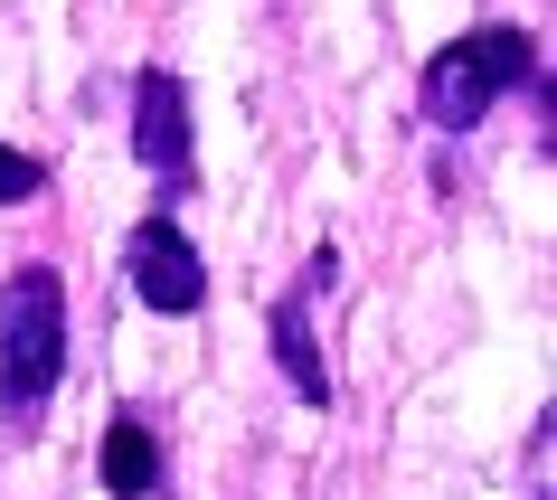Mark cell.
I'll use <instances>...</instances> for the list:
<instances>
[{"mask_svg":"<svg viewBox=\"0 0 557 500\" xmlns=\"http://www.w3.org/2000/svg\"><path fill=\"white\" fill-rule=\"evenodd\" d=\"M500 95L557 104V76L539 66V38L529 29H472V38H454V48H435V66H425V123H435V133H472Z\"/></svg>","mask_w":557,"mask_h":500,"instance_id":"6da1fadb","label":"cell"},{"mask_svg":"<svg viewBox=\"0 0 557 500\" xmlns=\"http://www.w3.org/2000/svg\"><path fill=\"white\" fill-rule=\"evenodd\" d=\"M58 368H66V284L58 265H20L0 293V415H10V435H29Z\"/></svg>","mask_w":557,"mask_h":500,"instance_id":"7a4b0ae2","label":"cell"},{"mask_svg":"<svg viewBox=\"0 0 557 500\" xmlns=\"http://www.w3.org/2000/svg\"><path fill=\"white\" fill-rule=\"evenodd\" d=\"M123 274H133V302L143 312H199L208 302V265H199V246L171 227V208L123 236Z\"/></svg>","mask_w":557,"mask_h":500,"instance_id":"3957f363","label":"cell"},{"mask_svg":"<svg viewBox=\"0 0 557 500\" xmlns=\"http://www.w3.org/2000/svg\"><path fill=\"white\" fill-rule=\"evenodd\" d=\"M331 274H341V255H312L302 265V284L284 302H274V368H284V387H294L302 407H331V368H322V350H312V293H331Z\"/></svg>","mask_w":557,"mask_h":500,"instance_id":"277c9868","label":"cell"},{"mask_svg":"<svg viewBox=\"0 0 557 500\" xmlns=\"http://www.w3.org/2000/svg\"><path fill=\"white\" fill-rule=\"evenodd\" d=\"M133 161L151 179H189V86H180L171 66L133 76Z\"/></svg>","mask_w":557,"mask_h":500,"instance_id":"5b68a950","label":"cell"},{"mask_svg":"<svg viewBox=\"0 0 557 500\" xmlns=\"http://www.w3.org/2000/svg\"><path fill=\"white\" fill-rule=\"evenodd\" d=\"M151 482H161V443H151V425H143V415L104 425V500H151Z\"/></svg>","mask_w":557,"mask_h":500,"instance_id":"8992f818","label":"cell"},{"mask_svg":"<svg viewBox=\"0 0 557 500\" xmlns=\"http://www.w3.org/2000/svg\"><path fill=\"white\" fill-rule=\"evenodd\" d=\"M38 189H48V161H38V151H10V142H0V208H29Z\"/></svg>","mask_w":557,"mask_h":500,"instance_id":"52a82bcc","label":"cell"}]
</instances>
